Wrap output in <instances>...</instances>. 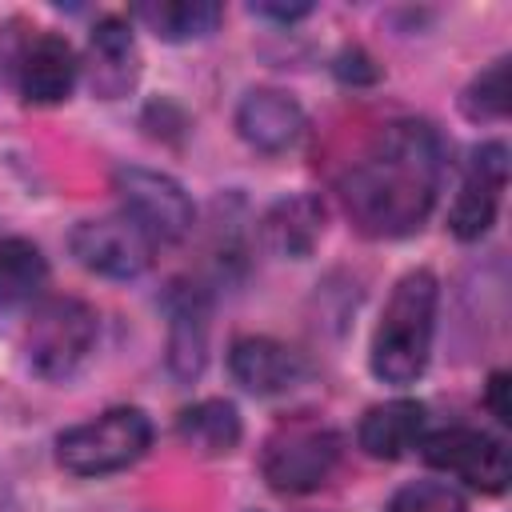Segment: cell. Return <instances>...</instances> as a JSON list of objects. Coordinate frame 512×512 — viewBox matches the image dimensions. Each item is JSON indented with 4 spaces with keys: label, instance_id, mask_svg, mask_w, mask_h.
<instances>
[{
    "label": "cell",
    "instance_id": "3",
    "mask_svg": "<svg viewBox=\"0 0 512 512\" xmlns=\"http://www.w3.org/2000/svg\"><path fill=\"white\" fill-rule=\"evenodd\" d=\"M152 444V424L140 408H108L56 440V460L76 476H108L136 464Z\"/></svg>",
    "mask_w": 512,
    "mask_h": 512
},
{
    "label": "cell",
    "instance_id": "13",
    "mask_svg": "<svg viewBox=\"0 0 512 512\" xmlns=\"http://www.w3.org/2000/svg\"><path fill=\"white\" fill-rule=\"evenodd\" d=\"M320 232H324V204L308 192L276 200L260 220V236H264L268 252H276L284 260H304L316 248Z\"/></svg>",
    "mask_w": 512,
    "mask_h": 512
},
{
    "label": "cell",
    "instance_id": "5",
    "mask_svg": "<svg viewBox=\"0 0 512 512\" xmlns=\"http://www.w3.org/2000/svg\"><path fill=\"white\" fill-rule=\"evenodd\" d=\"M340 464V436L316 420H292L264 440L260 472L276 492L300 496L320 488Z\"/></svg>",
    "mask_w": 512,
    "mask_h": 512
},
{
    "label": "cell",
    "instance_id": "20",
    "mask_svg": "<svg viewBox=\"0 0 512 512\" xmlns=\"http://www.w3.org/2000/svg\"><path fill=\"white\" fill-rule=\"evenodd\" d=\"M460 108H464L472 120H500V116L508 112V60H496L488 72H480V76L464 88Z\"/></svg>",
    "mask_w": 512,
    "mask_h": 512
},
{
    "label": "cell",
    "instance_id": "17",
    "mask_svg": "<svg viewBox=\"0 0 512 512\" xmlns=\"http://www.w3.org/2000/svg\"><path fill=\"white\" fill-rule=\"evenodd\" d=\"M44 280H48V264L40 248L24 236H4L0 240V308L36 300Z\"/></svg>",
    "mask_w": 512,
    "mask_h": 512
},
{
    "label": "cell",
    "instance_id": "10",
    "mask_svg": "<svg viewBox=\"0 0 512 512\" xmlns=\"http://www.w3.org/2000/svg\"><path fill=\"white\" fill-rule=\"evenodd\" d=\"M228 372L240 388L256 396H276L304 376V360L300 352H292L272 336H240L228 352Z\"/></svg>",
    "mask_w": 512,
    "mask_h": 512
},
{
    "label": "cell",
    "instance_id": "12",
    "mask_svg": "<svg viewBox=\"0 0 512 512\" xmlns=\"http://www.w3.org/2000/svg\"><path fill=\"white\" fill-rule=\"evenodd\" d=\"M80 60L64 36H36L20 52V92L28 104H60L76 88Z\"/></svg>",
    "mask_w": 512,
    "mask_h": 512
},
{
    "label": "cell",
    "instance_id": "11",
    "mask_svg": "<svg viewBox=\"0 0 512 512\" xmlns=\"http://www.w3.org/2000/svg\"><path fill=\"white\" fill-rule=\"evenodd\" d=\"M236 128H240V136L252 148H260V152H284V148H292L300 140L304 112L280 88H252L240 100V108H236Z\"/></svg>",
    "mask_w": 512,
    "mask_h": 512
},
{
    "label": "cell",
    "instance_id": "4",
    "mask_svg": "<svg viewBox=\"0 0 512 512\" xmlns=\"http://www.w3.org/2000/svg\"><path fill=\"white\" fill-rule=\"evenodd\" d=\"M92 344H96V312L76 296L44 300L24 328L28 364L44 380L72 376L84 364V356L92 352Z\"/></svg>",
    "mask_w": 512,
    "mask_h": 512
},
{
    "label": "cell",
    "instance_id": "23",
    "mask_svg": "<svg viewBox=\"0 0 512 512\" xmlns=\"http://www.w3.org/2000/svg\"><path fill=\"white\" fill-rule=\"evenodd\" d=\"M256 12H260V16H276V20H300V16H308L312 8H308V4H288V8H284V4H256Z\"/></svg>",
    "mask_w": 512,
    "mask_h": 512
},
{
    "label": "cell",
    "instance_id": "22",
    "mask_svg": "<svg viewBox=\"0 0 512 512\" xmlns=\"http://www.w3.org/2000/svg\"><path fill=\"white\" fill-rule=\"evenodd\" d=\"M504 392H508V372H492V380H488V408H492V416H496L500 424L512 420V408H508Z\"/></svg>",
    "mask_w": 512,
    "mask_h": 512
},
{
    "label": "cell",
    "instance_id": "6",
    "mask_svg": "<svg viewBox=\"0 0 512 512\" xmlns=\"http://www.w3.org/2000/svg\"><path fill=\"white\" fill-rule=\"evenodd\" d=\"M112 188L120 196V212L152 240V244H176L192 228V200L184 188L152 168H116Z\"/></svg>",
    "mask_w": 512,
    "mask_h": 512
},
{
    "label": "cell",
    "instance_id": "8",
    "mask_svg": "<svg viewBox=\"0 0 512 512\" xmlns=\"http://www.w3.org/2000/svg\"><path fill=\"white\" fill-rule=\"evenodd\" d=\"M72 256L96 272V276H112V280H128L140 276L152 260V240L124 216H100V220H84L72 228Z\"/></svg>",
    "mask_w": 512,
    "mask_h": 512
},
{
    "label": "cell",
    "instance_id": "16",
    "mask_svg": "<svg viewBox=\"0 0 512 512\" xmlns=\"http://www.w3.org/2000/svg\"><path fill=\"white\" fill-rule=\"evenodd\" d=\"M180 440L200 456H224L240 440V412L228 400H200L176 420Z\"/></svg>",
    "mask_w": 512,
    "mask_h": 512
},
{
    "label": "cell",
    "instance_id": "1",
    "mask_svg": "<svg viewBox=\"0 0 512 512\" xmlns=\"http://www.w3.org/2000/svg\"><path fill=\"white\" fill-rule=\"evenodd\" d=\"M444 144L428 120H396L360 152L344 176L348 220L376 240L416 232L440 192Z\"/></svg>",
    "mask_w": 512,
    "mask_h": 512
},
{
    "label": "cell",
    "instance_id": "19",
    "mask_svg": "<svg viewBox=\"0 0 512 512\" xmlns=\"http://www.w3.org/2000/svg\"><path fill=\"white\" fill-rule=\"evenodd\" d=\"M204 304L200 296H184L180 304H172V340H168V364L176 376H196L204 364Z\"/></svg>",
    "mask_w": 512,
    "mask_h": 512
},
{
    "label": "cell",
    "instance_id": "14",
    "mask_svg": "<svg viewBox=\"0 0 512 512\" xmlns=\"http://www.w3.org/2000/svg\"><path fill=\"white\" fill-rule=\"evenodd\" d=\"M420 436H424V404L408 396L368 408L356 428L360 448L376 460H400L408 448L420 444Z\"/></svg>",
    "mask_w": 512,
    "mask_h": 512
},
{
    "label": "cell",
    "instance_id": "21",
    "mask_svg": "<svg viewBox=\"0 0 512 512\" xmlns=\"http://www.w3.org/2000/svg\"><path fill=\"white\" fill-rule=\"evenodd\" d=\"M384 512H464V500L456 488L440 480H416V484H404Z\"/></svg>",
    "mask_w": 512,
    "mask_h": 512
},
{
    "label": "cell",
    "instance_id": "7",
    "mask_svg": "<svg viewBox=\"0 0 512 512\" xmlns=\"http://www.w3.org/2000/svg\"><path fill=\"white\" fill-rule=\"evenodd\" d=\"M424 464L436 472H448L464 480L476 492H504L512 476V460L504 440L480 428H440L428 440H420Z\"/></svg>",
    "mask_w": 512,
    "mask_h": 512
},
{
    "label": "cell",
    "instance_id": "15",
    "mask_svg": "<svg viewBox=\"0 0 512 512\" xmlns=\"http://www.w3.org/2000/svg\"><path fill=\"white\" fill-rule=\"evenodd\" d=\"M88 76L100 96H120L136 80V44L120 16L96 20L88 36Z\"/></svg>",
    "mask_w": 512,
    "mask_h": 512
},
{
    "label": "cell",
    "instance_id": "9",
    "mask_svg": "<svg viewBox=\"0 0 512 512\" xmlns=\"http://www.w3.org/2000/svg\"><path fill=\"white\" fill-rule=\"evenodd\" d=\"M504 184H508V148L500 140L480 144L464 168L460 192L448 212V228L456 240H480L492 228Z\"/></svg>",
    "mask_w": 512,
    "mask_h": 512
},
{
    "label": "cell",
    "instance_id": "2",
    "mask_svg": "<svg viewBox=\"0 0 512 512\" xmlns=\"http://www.w3.org/2000/svg\"><path fill=\"white\" fill-rule=\"evenodd\" d=\"M436 300H440V284L428 268H416L396 280L372 336V372L384 384H412L424 372L432 352Z\"/></svg>",
    "mask_w": 512,
    "mask_h": 512
},
{
    "label": "cell",
    "instance_id": "18",
    "mask_svg": "<svg viewBox=\"0 0 512 512\" xmlns=\"http://www.w3.org/2000/svg\"><path fill=\"white\" fill-rule=\"evenodd\" d=\"M136 16L160 40H196V36H208L224 12L212 0H156V4H140Z\"/></svg>",
    "mask_w": 512,
    "mask_h": 512
}]
</instances>
